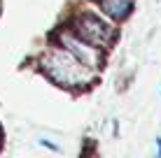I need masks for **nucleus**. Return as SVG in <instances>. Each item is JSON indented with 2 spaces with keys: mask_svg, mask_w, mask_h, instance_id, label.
Returning a JSON list of instances; mask_svg holds the SVG:
<instances>
[{
  "mask_svg": "<svg viewBox=\"0 0 161 158\" xmlns=\"http://www.w3.org/2000/svg\"><path fill=\"white\" fill-rule=\"evenodd\" d=\"M42 70L49 74L56 84L73 89L77 84L89 81V68L80 61L77 56L68 51V49H52L47 51V56L42 58Z\"/></svg>",
  "mask_w": 161,
  "mask_h": 158,
  "instance_id": "obj_1",
  "label": "nucleus"
},
{
  "mask_svg": "<svg viewBox=\"0 0 161 158\" xmlns=\"http://www.w3.org/2000/svg\"><path fill=\"white\" fill-rule=\"evenodd\" d=\"M75 26H77V35L93 47H105L112 40V28L93 14H82Z\"/></svg>",
  "mask_w": 161,
  "mask_h": 158,
  "instance_id": "obj_2",
  "label": "nucleus"
},
{
  "mask_svg": "<svg viewBox=\"0 0 161 158\" xmlns=\"http://www.w3.org/2000/svg\"><path fill=\"white\" fill-rule=\"evenodd\" d=\"M61 44H63L65 49H68L73 56H77L82 63L86 65L89 70L91 68H98V63H101V54H98V47L89 44V42L84 40H77L75 35H70V33H61Z\"/></svg>",
  "mask_w": 161,
  "mask_h": 158,
  "instance_id": "obj_3",
  "label": "nucleus"
},
{
  "mask_svg": "<svg viewBox=\"0 0 161 158\" xmlns=\"http://www.w3.org/2000/svg\"><path fill=\"white\" fill-rule=\"evenodd\" d=\"M98 3H101L103 12L110 14L112 19H124V16L131 12L133 0H98Z\"/></svg>",
  "mask_w": 161,
  "mask_h": 158,
  "instance_id": "obj_4",
  "label": "nucleus"
},
{
  "mask_svg": "<svg viewBox=\"0 0 161 158\" xmlns=\"http://www.w3.org/2000/svg\"><path fill=\"white\" fill-rule=\"evenodd\" d=\"M159 156H161V140H159Z\"/></svg>",
  "mask_w": 161,
  "mask_h": 158,
  "instance_id": "obj_5",
  "label": "nucleus"
}]
</instances>
